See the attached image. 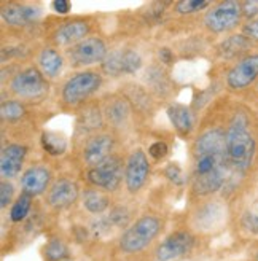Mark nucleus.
Masks as SVG:
<instances>
[{
	"label": "nucleus",
	"mask_w": 258,
	"mask_h": 261,
	"mask_svg": "<svg viewBox=\"0 0 258 261\" xmlns=\"http://www.w3.org/2000/svg\"><path fill=\"white\" fill-rule=\"evenodd\" d=\"M195 167H193V191L198 196H208L218 191L228 175L226 133L214 127L202 133L193 147Z\"/></svg>",
	"instance_id": "obj_1"
},
{
	"label": "nucleus",
	"mask_w": 258,
	"mask_h": 261,
	"mask_svg": "<svg viewBox=\"0 0 258 261\" xmlns=\"http://www.w3.org/2000/svg\"><path fill=\"white\" fill-rule=\"evenodd\" d=\"M226 133V158L229 169L235 172H246L252 166L256 142L249 127V120L244 113H236Z\"/></svg>",
	"instance_id": "obj_2"
},
{
	"label": "nucleus",
	"mask_w": 258,
	"mask_h": 261,
	"mask_svg": "<svg viewBox=\"0 0 258 261\" xmlns=\"http://www.w3.org/2000/svg\"><path fill=\"white\" fill-rule=\"evenodd\" d=\"M161 223L157 217L145 215L129 226L120 239V249L126 253H137L158 236Z\"/></svg>",
	"instance_id": "obj_3"
},
{
	"label": "nucleus",
	"mask_w": 258,
	"mask_h": 261,
	"mask_svg": "<svg viewBox=\"0 0 258 261\" xmlns=\"http://www.w3.org/2000/svg\"><path fill=\"white\" fill-rule=\"evenodd\" d=\"M241 18V2L226 0V2L217 4L211 11H208V15L204 16V25L214 34H223L238 28Z\"/></svg>",
	"instance_id": "obj_4"
},
{
	"label": "nucleus",
	"mask_w": 258,
	"mask_h": 261,
	"mask_svg": "<svg viewBox=\"0 0 258 261\" xmlns=\"http://www.w3.org/2000/svg\"><path fill=\"white\" fill-rule=\"evenodd\" d=\"M102 85V76L97 72H80L69 78L67 83L62 88V100L67 106H76V103L83 102Z\"/></svg>",
	"instance_id": "obj_5"
},
{
	"label": "nucleus",
	"mask_w": 258,
	"mask_h": 261,
	"mask_svg": "<svg viewBox=\"0 0 258 261\" xmlns=\"http://www.w3.org/2000/svg\"><path fill=\"white\" fill-rule=\"evenodd\" d=\"M10 89L13 94L21 99H37L48 91V83L40 70L29 67L15 75L10 83Z\"/></svg>",
	"instance_id": "obj_6"
},
{
	"label": "nucleus",
	"mask_w": 258,
	"mask_h": 261,
	"mask_svg": "<svg viewBox=\"0 0 258 261\" xmlns=\"http://www.w3.org/2000/svg\"><path fill=\"white\" fill-rule=\"evenodd\" d=\"M86 178L89 184L97 188L115 191L123 180V163L117 156H110L104 163L89 169L86 172Z\"/></svg>",
	"instance_id": "obj_7"
},
{
	"label": "nucleus",
	"mask_w": 258,
	"mask_h": 261,
	"mask_svg": "<svg viewBox=\"0 0 258 261\" xmlns=\"http://www.w3.org/2000/svg\"><path fill=\"white\" fill-rule=\"evenodd\" d=\"M70 64L76 67H83V65H91L104 61L107 58V46L106 43L97 37H88L80 43L73 45L69 51Z\"/></svg>",
	"instance_id": "obj_8"
},
{
	"label": "nucleus",
	"mask_w": 258,
	"mask_h": 261,
	"mask_svg": "<svg viewBox=\"0 0 258 261\" xmlns=\"http://www.w3.org/2000/svg\"><path fill=\"white\" fill-rule=\"evenodd\" d=\"M258 80V55H249L239 59L226 73V86L233 91H242Z\"/></svg>",
	"instance_id": "obj_9"
},
{
	"label": "nucleus",
	"mask_w": 258,
	"mask_h": 261,
	"mask_svg": "<svg viewBox=\"0 0 258 261\" xmlns=\"http://www.w3.org/2000/svg\"><path fill=\"white\" fill-rule=\"evenodd\" d=\"M193 245H195V238L188 231H177L166 238L154 253L158 261H174L190 253Z\"/></svg>",
	"instance_id": "obj_10"
},
{
	"label": "nucleus",
	"mask_w": 258,
	"mask_h": 261,
	"mask_svg": "<svg viewBox=\"0 0 258 261\" xmlns=\"http://www.w3.org/2000/svg\"><path fill=\"white\" fill-rule=\"evenodd\" d=\"M150 174V164L147 160V154L142 150H136L127 158L126 167H124V181L126 187L131 193L139 191L147 181V177Z\"/></svg>",
	"instance_id": "obj_11"
},
{
	"label": "nucleus",
	"mask_w": 258,
	"mask_h": 261,
	"mask_svg": "<svg viewBox=\"0 0 258 261\" xmlns=\"http://www.w3.org/2000/svg\"><path fill=\"white\" fill-rule=\"evenodd\" d=\"M113 148V139L107 134H97L91 137L85 145L83 160L88 166H97L110 158V151Z\"/></svg>",
	"instance_id": "obj_12"
},
{
	"label": "nucleus",
	"mask_w": 258,
	"mask_h": 261,
	"mask_svg": "<svg viewBox=\"0 0 258 261\" xmlns=\"http://www.w3.org/2000/svg\"><path fill=\"white\" fill-rule=\"evenodd\" d=\"M25 151L28 148L18 145V143H11L2 150L0 153V174L4 178H13L21 172Z\"/></svg>",
	"instance_id": "obj_13"
},
{
	"label": "nucleus",
	"mask_w": 258,
	"mask_h": 261,
	"mask_svg": "<svg viewBox=\"0 0 258 261\" xmlns=\"http://www.w3.org/2000/svg\"><path fill=\"white\" fill-rule=\"evenodd\" d=\"M79 199V187L72 180H58L48 193V202L55 208H66Z\"/></svg>",
	"instance_id": "obj_14"
},
{
	"label": "nucleus",
	"mask_w": 258,
	"mask_h": 261,
	"mask_svg": "<svg viewBox=\"0 0 258 261\" xmlns=\"http://www.w3.org/2000/svg\"><path fill=\"white\" fill-rule=\"evenodd\" d=\"M49 178H51V174L46 167L35 166V167L28 169V171L22 174L21 187L24 193H28L31 196H38L48 188Z\"/></svg>",
	"instance_id": "obj_15"
},
{
	"label": "nucleus",
	"mask_w": 258,
	"mask_h": 261,
	"mask_svg": "<svg viewBox=\"0 0 258 261\" xmlns=\"http://www.w3.org/2000/svg\"><path fill=\"white\" fill-rule=\"evenodd\" d=\"M89 34V24L85 21H70L66 22L64 25L56 31L55 34V42L59 46H67V45H76L82 40H85V37Z\"/></svg>",
	"instance_id": "obj_16"
},
{
	"label": "nucleus",
	"mask_w": 258,
	"mask_h": 261,
	"mask_svg": "<svg viewBox=\"0 0 258 261\" xmlns=\"http://www.w3.org/2000/svg\"><path fill=\"white\" fill-rule=\"evenodd\" d=\"M38 16V11L32 7L24 5H8L2 8V19L10 25H25Z\"/></svg>",
	"instance_id": "obj_17"
},
{
	"label": "nucleus",
	"mask_w": 258,
	"mask_h": 261,
	"mask_svg": "<svg viewBox=\"0 0 258 261\" xmlns=\"http://www.w3.org/2000/svg\"><path fill=\"white\" fill-rule=\"evenodd\" d=\"M167 115H169V120L172 123V126L175 127V130L180 136H188L193 129V116L191 112L185 107V106H171L167 109Z\"/></svg>",
	"instance_id": "obj_18"
},
{
	"label": "nucleus",
	"mask_w": 258,
	"mask_h": 261,
	"mask_svg": "<svg viewBox=\"0 0 258 261\" xmlns=\"http://www.w3.org/2000/svg\"><path fill=\"white\" fill-rule=\"evenodd\" d=\"M38 65H40V72L45 76L55 78L62 70V56L53 48H45L38 56Z\"/></svg>",
	"instance_id": "obj_19"
},
{
	"label": "nucleus",
	"mask_w": 258,
	"mask_h": 261,
	"mask_svg": "<svg viewBox=\"0 0 258 261\" xmlns=\"http://www.w3.org/2000/svg\"><path fill=\"white\" fill-rule=\"evenodd\" d=\"M250 42L242 34L241 35H231L226 40H223L218 46V53L222 58H236L250 48Z\"/></svg>",
	"instance_id": "obj_20"
},
{
	"label": "nucleus",
	"mask_w": 258,
	"mask_h": 261,
	"mask_svg": "<svg viewBox=\"0 0 258 261\" xmlns=\"http://www.w3.org/2000/svg\"><path fill=\"white\" fill-rule=\"evenodd\" d=\"M109 204L110 199L99 190H88L83 194V205L91 214H102L109 207Z\"/></svg>",
	"instance_id": "obj_21"
},
{
	"label": "nucleus",
	"mask_w": 258,
	"mask_h": 261,
	"mask_svg": "<svg viewBox=\"0 0 258 261\" xmlns=\"http://www.w3.org/2000/svg\"><path fill=\"white\" fill-rule=\"evenodd\" d=\"M129 103L124 99L113 100L107 107V116L113 124H123L129 116Z\"/></svg>",
	"instance_id": "obj_22"
},
{
	"label": "nucleus",
	"mask_w": 258,
	"mask_h": 261,
	"mask_svg": "<svg viewBox=\"0 0 258 261\" xmlns=\"http://www.w3.org/2000/svg\"><path fill=\"white\" fill-rule=\"evenodd\" d=\"M42 147H43V150L46 153L53 154V156H58V154H62L64 151H66L67 143H66V140H64L58 134L43 133L42 134Z\"/></svg>",
	"instance_id": "obj_23"
},
{
	"label": "nucleus",
	"mask_w": 258,
	"mask_h": 261,
	"mask_svg": "<svg viewBox=\"0 0 258 261\" xmlns=\"http://www.w3.org/2000/svg\"><path fill=\"white\" fill-rule=\"evenodd\" d=\"M31 204H32V196L28 193H22L16 199V202L13 204L11 212H10V218L13 221H16V223L21 220H24L31 211Z\"/></svg>",
	"instance_id": "obj_24"
},
{
	"label": "nucleus",
	"mask_w": 258,
	"mask_h": 261,
	"mask_svg": "<svg viewBox=\"0 0 258 261\" xmlns=\"http://www.w3.org/2000/svg\"><path fill=\"white\" fill-rule=\"evenodd\" d=\"M142 65V58L134 49H121V73L131 75L136 73Z\"/></svg>",
	"instance_id": "obj_25"
},
{
	"label": "nucleus",
	"mask_w": 258,
	"mask_h": 261,
	"mask_svg": "<svg viewBox=\"0 0 258 261\" xmlns=\"http://www.w3.org/2000/svg\"><path fill=\"white\" fill-rule=\"evenodd\" d=\"M100 123H102V116H100L99 110L91 107L82 113L80 120H79V129L83 130V133H89V130L97 129L100 126Z\"/></svg>",
	"instance_id": "obj_26"
},
{
	"label": "nucleus",
	"mask_w": 258,
	"mask_h": 261,
	"mask_svg": "<svg viewBox=\"0 0 258 261\" xmlns=\"http://www.w3.org/2000/svg\"><path fill=\"white\" fill-rule=\"evenodd\" d=\"M0 112H2V118L4 120L15 121V120L21 118L25 110H24L21 102H18V100H8V102L2 103V109H0Z\"/></svg>",
	"instance_id": "obj_27"
},
{
	"label": "nucleus",
	"mask_w": 258,
	"mask_h": 261,
	"mask_svg": "<svg viewBox=\"0 0 258 261\" xmlns=\"http://www.w3.org/2000/svg\"><path fill=\"white\" fill-rule=\"evenodd\" d=\"M46 258L51 259V261H61L64 259L67 255H69V250H67V247L64 245L61 241H51L48 245H46Z\"/></svg>",
	"instance_id": "obj_28"
},
{
	"label": "nucleus",
	"mask_w": 258,
	"mask_h": 261,
	"mask_svg": "<svg viewBox=\"0 0 258 261\" xmlns=\"http://www.w3.org/2000/svg\"><path fill=\"white\" fill-rule=\"evenodd\" d=\"M211 4L205 0H182L177 4V11L180 15H190V13H196L204 8H208Z\"/></svg>",
	"instance_id": "obj_29"
},
{
	"label": "nucleus",
	"mask_w": 258,
	"mask_h": 261,
	"mask_svg": "<svg viewBox=\"0 0 258 261\" xmlns=\"http://www.w3.org/2000/svg\"><path fill=\"white\" fill-rule=\"evenodd\" d=\"M107 218L113 228H124L129 221V212L124 207H115Z\"/></svg>",
	"instance_id": "obj_30"
},
{
	"label": "nucleus",
	"mask_w": 258,
	"mask_h": 261,
	"mask_svg": "<svg viewBox=\"0 0 258 261\" xmlns=\"http://www.w3.org/2000/svg\"><path fill=\"white\" fill-rule=\"evenodd\" d=\"M164 175L169 178L174 185H184V181H185L182 169H180L177 164H169V166H167L166 171H164Z\"/></svg>",
	"instance_id": "obj_31"
},
{
	"label": "nucleus",
	"mask_w": 258,
	"mask_h": 261,
	"mask_svg": "<svg viewBox=\"0 0 258 261\" xmlns=\"http://www.w3.org/2000/svg\"><path fill=\"white\" fill-rule=\"evenodd\" d=\"M242 35L246 37L250 43H256L258 42V18L249 21L247 24H244Z\"/></svg>",
	"instance_id": "obj_32"
},
{
	"label": "nucleus",
	"mask_w": 258,
	"mask_h": 261,
	"mask_svg": "<svg viewBox=\"0 0 258 261\" xmlns=\"http://www.w3.org/2000/svg\"><path fill=\"white\" fill-rule=\"evenodd\" d=\"M241 223H242V226L246 228L249 232H252V234H258V215H256V214L246 212V214L242 215Z\"/></svg>",
	"instance_id": "obj_33"
},
{
	"label": "nucleus",
	"mask_w": 258,
	"mask_h": 261,
	"mask_svg": "<svg viewBox=\"0 0 258 261\" xmlns=\"http://www.w3.org/2000/svg\"><path fill=\"white\" fill-rule=\"evenodd\" d=\"M13 193H15L13 185L8 181H2V185H0V205H2V208H5L11 202Z\"/></svg>",
	"instance_id": "obj_34"
},
{
	"label": "nucleus",
	"mask_w": 258,
	"mask_h": 261,
	"mask_svg": "<svg viewBox=\"0 0 258 261\" xmlns=\"http://www.w3.org/2000/svg\"><path fill=\"white\" fill-rule=\"evenodd\" d=\"M241 10H242V16L247 18L249 21L256 19L258 16V2L256 0H250V2H241Z\"/></svg>",
	"instance_id": "obj_35"
},
{
	"label": "nucleus",
	"mask_w": 258,
	"mask_h": 261,
	"mask_svg": "<svg viewBox=\"0 0 258 261\" xmlns=\"http://www.w3.org/2000/svg\"><path fill=\"white\" fill-rule=\"evenodd\" d=\"M148 154L151 156V158L154 160H161L164 158V156L167 154V145L164 142H154L150 145L148 148Z\"/></svg>",
	"instance_id": "obj_36"
},
{
	"label": "nucleus",
	"mask_w": 258,
	"mask_h": 261,
	"mask_svg": "<svg viewBox=\"0 0 258 261\" xmlns=\"http://www.w3.org/2000/svg\"><path fill=\"white\" fill-rule=\"evenodd\" d=\"M53 10L59 15H67L70 11V4L67 0H56V2H53Z\"/></svg>",
	"instance_id": "obj_37"
},
{
	"label": "nucleus",
	"mask_w": 258,
	"mask_h": 261,
	"mask_svg": "<svg viewBox=\"0 0 258 261\" xmlns=\"http://www.w3.org/2000/svg\"><path fill=\"white\" fill-rule=\"evenodd\" d=\"M160 59L163 64L166 65H171L174 62V55H172V51L169 48H161L160 49Z\"/></svg>",
	"instance_id": "obj_38"
},
{
	"label": "nucleus",
	"mask_w": 258,
	"mask_h": 261,
	"mask_svg": "<svg viewBox=\"0 0 258 261\" xmlns=\"http://www.w3.org/2000/svg\"><path fill=\"white\" fill-rule=\"evenodd\" d=\"M255 261H258V253H256V258H255Z\"/></svg>",
	"instance_id": "obj_39"
}]
</instances>
